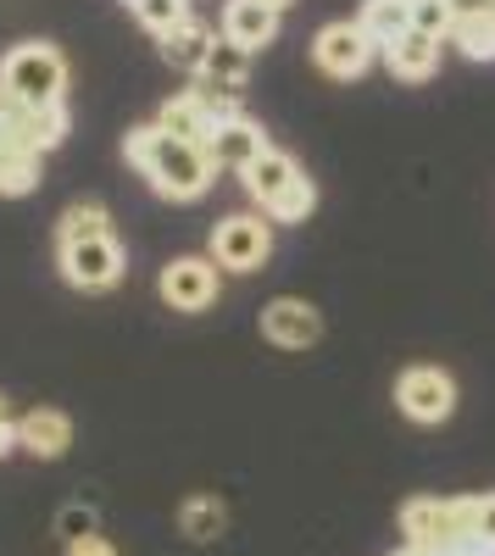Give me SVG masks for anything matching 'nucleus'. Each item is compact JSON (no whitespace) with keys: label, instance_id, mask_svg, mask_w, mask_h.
Instances as JSON below:
<instances>
[{"label":"nucleus","instance_id":"nucleus-23","mask_svg":"<svg viewBox=\"0 0 495 556\" xmlns=\"http://www.w3.org/2000/svg\"><path fill=\"white\" fill-rule=\"evenodd\" d=\"M123 7L134 12V17H140L156 39L167 34V28H178V23H185L190 17V0H123Z\"/></svg>","mask_w":495,"mask_h":556},{"label":"nucleus","instance_id":"nucleus-10","mask_svg":"<svg viewBox=\"0 0 495 556\" xmlns=\"http://www.w3.org/2000/svg\"><path fill=\"white\" fill-rule=\"evenodd\" d=\"M67 139V106H23L7 128H0V151H56Z\"/></svg>","mask_w":495,"mask_h":556},{"label":"nucleus","instance_id":"nucleus-11","mask_svg":"<svg viewBox=\"0 0 495 556\" xmlns=\"http://www.w3.org/2000/svg\"><path fill=\"white\" fill-rule=\"evenodd\" d=\"M262 151H267V134H262L245 112H240V117H223V123L212 128V139H206L212 167H229V173H245Z\"/></svg>","mask_w":495,"mask_h":556},{"label":"nucleus","instance_id":"nucleus-18","mask_svg":"<svg viewBox=\"0 0 495 556\" xmlns=\"http://www.w3.org/2000/svg\"><path fill=\"white\" fill-rule=\"evenodd\" d=\"M356 23H363V28L373 34V45L384 51L390 39H401V34L412 28V0H368V7H363V17H356Z\"/></svg>","mask_w":495,"mask_h":556},{"label":"nucleus","instance_id":"nucleus-3","mask_svg":"<svg viewBox=\"0 0 495 556\" xmlns=\"http://www.w3.org/2000/svg\"><path fill=\"white\" fill-rule=\"evenodd\" d=\"M0 78L12 84V96L23 106H62L67 101V56L45 39L12 45V51L0 56Z\"/></svg>","mask_w":495,"mask_h":556},{"label":"nucleus","instance_id":"nucleus-19","mask_svg":"<svg viewBox=\"0 0 495 556\" xmlns=\"http://www.w3.org/2000/svg\"><path fill=\"white\" fill-rule=\"evenodd\" d=\"M89 235H112V212H106L101 201H73V206L62 212V223H56V245L89 240Z\"/></svg>","mask_w":495,"mask_h":556},{"label":"nucleus","instance_id":"nucleus-16","mask_svg":"<svg viewBox=\"0 0 495 556\" xmlns=\"http://www.w3.org/2000/svg\"><path fill=\"white\" fill-rule=\"evenodd\" d=\"M212 45H217V34H212L201 17H185L178 28H167V34H162V56H167L178 73H201V67H206V56H212Z\"/></svg>","mask_w":495,"mask_h":556},{"label":"nucleus","instance_id":"nucleus-26","mask_svg":"<svg viewBox=\"0 0 495 556\" xmlns=\"http://www.w3.org/2000/svg\"><path fill=\"white\" fill-rule=\"evenodd\" d=\"M56 529L67 534V540H84V534H96V506H62V518H56Z\"/></svg>","mask_w":495,"mask_h":556},{"label":"nucleus","instance_id":"nucleus-28","mask_svg":"<svg viewBox=\"0 0 495 556\" xmlns=\"http://www.w3.org/2000/svg\"><path fill=\"white\" fill-rule=\"evenodd\" d=\"M473 513H479V534L495 540V490L490 495H473Z\"/></svg>","mask_w":495,"mask_h":556},{"label":"nucleus","instance_id":"nucleus-1","mask_svg":"<svg viewBox=\"0 0 495 556\" xmlns=\"http://www.w3.org/2000/svg\"><path fill=\"white\" fill-rule=\"evenodd\" d=\"M123 156L151 178V190H156L162 201H201V195L212 190V173H217L212 156H206V146L173 139V134H162L156 123L128 128Z\"/></svg>","mask_w":495,"mask_h":556},{"label":"nucleus","instance_id":"nucleus-15","mask_svg":"<svg viewBox=\"0 0 495 556\" xmlns=\"http://www.w3.org/2000/svg\"><path fill=\"white\" fill-rule=\"evenodd\" d=\"M240 178H245V195H251V201L267 212V206H274V201L290 190V184L301 178V167H295V156H290V151L267 146V151H262V156H256V162H251Z\"/></svg>","mask_w":495,"mask_h":556},{"label":"nucleus","instance_id":"nucleus-20","mask_svg":"<svg viewBox=\"0 0 495 556\" xmlns=\"http://www.w3.org/2000/svg\"><path fill=\"white\" fill-rule=\"evenodd\" d=\"M223 523H229V513H223L217 495H190L185 506H178V529H185L190 540H217Z\"/></svg>","mask_w":495,"mask_h":556},{"label":"nucleus","instance_id":"nucleus-8","mask_svg":"<svg viewBox=\"0 0 495 556\" xmlns=\"http://www.w3.org/2000/svg\"><path fill=\"white\" fill-rule=\"evenodd\" d=\"M156 295L173 312H206L217 301V262L212 256H173L156 273Z\"/></svg>","mask_w":495,"mask_h":556},{"label":"nucleus","instance_id":"nucleus-14","mask_svg":"<svg viewBox=\"0 0 495 556\" xmlns=\"http://www.w3.org/2000/svg\"><path fill=\"white\" fill-rule=\"evenodd\" d=\"M223 39L245 45V51L274 45L279 39V7H267V0H229V7H223Z\"/></svg>","mask_w":495,"mask_h":556},{"label":"nucleus","instance_id":"nucleus-22","mask_svg":"<svg viewBox=\"0 0 495 556\" xmlns=\"http://www.w3.org/2000/svg\"><path fill=\"white\" fill-rule=\"evenodd\" d=\"M452 45H462V56L473 62H495V17H457Z\"/></svg>","mask_w":495,"mask_h":556},{"label":"nucleus","instance_id":"nucleus-17","mask_svg":"<svg viewBox=\"0 0 495 556\" xmlns=\"http://www.w3.org/2000/svg\"><path fill=\"white\" fill-rule=\"evenodd\" d=\"M251 56H256V51H245V45L217 39L212 56H206V67H201L206 89H217V96H240V89L251 84Z\"/></svg>","mask_w":495,"mask_h":556},{"label":"nucleus","instance_id":"nucleus-29","mask_svg":"<svg viewBox=\"0 0 495 556\" xmlns=\"http://www.w3.org/2000/svg\"><path fill=\"white\" fill-rule=\"evenodd\" d=\"M17 451V417L7 412V401H0V456Z\"/></svg>","mask_w":495,"mask_h":556},{"label":"nucleus","instance_id":"nucleus-12","mask_svg":"<svg viewBox=\"0 0 495 556\" xmlns=\"http://www.w3.org/2000/svg\"><path fill=\"white\" fill-rule=\"evenodd\" d=\"M67 445H73V417L67 412L34 406V412L17 417V451H28L39 462H56V456H67Z\"/></svg>","mask_w":495,"mask_h":556},{"label":"nucleus","instance_id":"nucleus-21","mask_svg":"<svg viewBox=\"0 0 495 556\" xmlns=\"http://www.w3.org/2000/svg\"><path fill=\"white\" fill-rule=\"evenodd\" d=\"M312 212H318V184H312L306 173L290 184V190H284L274 206H267V217H274V223H306Z\"/></svg>","mask_w":495,"mask_h":556},{"label":"nucleus","instance_id":"nucleus-24","mask_svg":"<svg viewBox=\"0 0 495 556\" xmlns=\"http://www.w3.org/2000/svg\"><path fill=\"white\" fill-rule=\"evenodd\" d=\"M39 184V156L34 151H0V195H28Z\"/></svg>","mask_w":495,"mask_h":556},{"label":"nucleus","instance_id":"nucleus-7","mask_svg":"<svg viewBox=\"0 0 495 556\" xmlns=\"http://www.w3.org/2000/svg\"><path fill=\"white\" fill-rule=\"evenodd\" d=\"M379 56V45L363 23H329L312 39V62H318L329 78H363Z\"/></svg>","mask_w":495,"mask_h":556},{"label":"nucleus","instance_id":"nucleus-33","mask_svg":"<svg viewBox=\"0 0 495 556\" xmlns=\"http://www.w3.org/2000/svg\"><path fill=\"white\" fill-rule=\"evenodd\" d=\"M267 7H279V12H284V7H290V0H267Z\"/></svg>","mask_w":495,"mask_h":556},{"label":"nucleus","instance_id":"nucleus-27","mask_svg":"<svg viewBox=\"0 0 495 556\" xmlns=\"http://www.w3.org/2000/svg\"><path fill=\"white\" fill-rule=\"evenodd\" d=\"M67 556H117V545L101 534H84V540H67Z\"/></svg>","mask_w":495,"mask_h":556},{"label":"nucleus","instance_id":"nucleus-6","mask_svg":"<svg viewBox=\"0 0 495 556\" xmlns=\"http://www.w3.org/2000/svg\"><path fill=\"white\" fill-rule=\"evenodd\" d=\"M267 256H274V223H262L251 212H234L212 228V262L229 273H256Z\"/></svg>","mask_w":495,"mask_h":556},{"label":"nucleus","instance_id":"nucleus-2","mask_svg":"<svg viewBox=\"0 0 495 556\" xmlns=\"http://www.w3.org/2000/svg\"><path fill=\"white\" fill-rule=\"evenodd\" d=\"M401 534L423 556H452L462 540L479 534V513L473 501H440V495H418L401 506Z\"/></svg>","mask_w":495,"mask_h":556},{"label":"nucleus","instance_id":"nucleus-13","mask_svg":"<svg viewBox=\"0 0 495 556\" xmlns=\"http://www.w3.org/2000/svg\"><path fill=\"white\" fill-rule=\"evenodd\" d=\"M440 45H445V39H434V34H423V28H407L401 39H390V45H384V67H390V78H401V84H423V78H434V67H440Z\"/></svg>","mask_w":495,"mask_h":556},{"label":"nucleus","instance_id":"nucleus-31","mask_svg":"<svg viewBox=\"0 0 495 556\" xmlns=\"http://www.w3.org/2000/svg\"><path fill=\"white\" fill-rule=\"evenodd\" d=\"M452 556H495V540H484V534H473V540H462Z\"/></svg>","mask_w":495,"mask_h":556},{"label":"nucleus","instance_id":"nucleus-30","mask_svg":"<svg viewBox=\"0 0 495 556\" xmlns=\"http://www.w3.org/2000/svg\"><path fill=\"white\" fill-rule=\"evenodd\" d=\"M17 112H23V101L12 96V84H7V78H0V128H7V123H12Z\"/></svg>","mask_w":495,"mask_h":556},{"label":"nucleus","instance_id":"nucleus-4","mask_svg":"<svg viewBox=\"0 0 495 556\" xmlns=\"http://www.w3.org/2000/svg\"><path fill=\"white\" fill-rule=\"evenodd\" d=\"M56 267H62V278H67L73 290L101 295V290H112L117 278H123L128 256H123L117 235H89V240H67V245H56Z\"/></svg>","mask_w":495,"mask_h":556},{"label":"nucleus","instance_id":"nucleus-9","mask_svg":"<svg viewBox=\"0 0 495 556\" xmlns=\"http://www.w3.org/2000/svg\"><path fill=\"white\" fill-rule=\"evenodd\" d=\"M262 334L274 340L279 351H306V345H318V334H323V312L312 301L279 295V301L262 306Z\"/></svg>","mask_w":495,"mask_h":556},{"label":"nucleus","instance_id":"nucleus-5","mask_svg":"<svg viewBox=\"0 0 495 556\" xmlns=\"http://www.w3.org/2000/svg\"><path fill=\"white\" fill-rule=\"evenodd\" d=\"M395 406L412 417V424H445L457 412V379L434 362H418L395 379Z\"/></svg>","mask_w":495,"mask_h":556},{"label":"nucleus","instance_id":"nucleus-25","mask_svg":"<svg viewBox=\"0 0 495 556\" xmlns=\"http://www.w3.org/2000/svg\"><path fill=\"white\" fill-rule=\"evenodd\" d=\"M412 28H423L434 39H452V28H457L452 0H412Z\"/></svg>","mask_w":495,"mask_h":556},{"label":"nucleus","instance_id":"nucleus-32","mask_svg":"<svg viewBox=\"0 0 495 556\" xmlns=\"http://www.w3.org/2000/svg\"><path fill=\"white\" fill-rule=\"evenodd\" d=\"M395 556H423V551H412V545H407V551H395Z\"/></svg>","mask_w":495,"mask_h":556}]
</instances>
